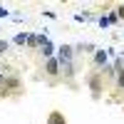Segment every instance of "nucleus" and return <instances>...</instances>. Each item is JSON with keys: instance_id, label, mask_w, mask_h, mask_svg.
Wrapping results in <instances>:
<instances>
[{"instance_id": "nucleus-1", "label": "nucleus", "mask_w": 124, "mask_h": 124, "mask_svg": "<svg viewBox=\"0 0 124 124\" xmlns=\"http://www.w3.org/2000/svg\"><path fill=\"white\" fill-rule=\"evenodd\" d=\"M3 75H5V89H8V99H20L25 94V85H23V77L15 67L5 65L3 67Z\"/></svg>"}, {"instance_id": "nucleus-2", "label": "nucleus", "mask_w": 124, "mask_h": 124, "mask_svg": "<svg viewBox=\"0 0 124 124\" xmlns=\"http://www.w3.org/2000/svg\"><path fill=\"white\" fill-rule=\"evenodd\" d=\"M85 82H87L89 94H92V99H94V102H99L102 97H104V92H107V82H104V77H102V70H89L87 77H85Z\"/></svg>"}, {"instance_id": "nucleus-3", "label": "nucleus", "mask_w": 124, "mask_h": 124, "mask_svg": "<svg viewBox=\"0 0 124 124\" xmlns=\"http://www.w3.org/2000/svg\"><path fill=\"white\" fill-rule=\"evenodd\" d=\"M42 70H45V82L50 87H57V85H62V70H60V60L57 57H50V60H45L42 62Z\"/></svg>"}, {"instance_id": "nucleus-4", "label": "nucleus", "mask_w": 124, "mask_h": 124, "mask_svg": "<svg viewBox=\"0 0 124 124\" xmlns=\"http://www.w3.org/2000/svg\"><path fill=\"white\" fill-rule=\"evenodd\" d=\"M55 57L60 62H75V47H72V45H60Z\"/></svg>"}, {"instance_id": "nucleus-5", "label": "nucleus", "mask_w": 124, "mask_h": 124, "mask_svg": "<svg viewBox=\"0 0 124 124\" xmlns=\"http://www.w3.org/2000/svg\"><path fill=\"white\" fill-rule=\"evenodd\" d=\"M109 55H107V50H97L94 55H92V70H102V67H107L109 65Z\"/></svg>"}, {"instance_id": "nucleus-6", "label": "nucleus", "mask_w": 124, "mask_h": 124, "mask_svg": "<svg viewBox=\"0 0 124 124\" xmlns=\"http://www.w3.org/2000/svg\"><path fill=\"white\" fill-rule=\"evenodd\" d=\"M27 50H30V52H40V37L35 35V32H27Z\"/></svg>"}, {"instance_id": "nucleus-7", "label": "nucleus", "mask_w": 124, "mask_h": 124, "mask_svg": "<svg viewBox=\"0 0 124 124\" xmlns=\"http://www.w3.org/2000/svg\"><path fill=\"white\" fill-rule=\"evenodd\" d=\"M47 124H67V117L65 114H62V112H50V114H47Z\"/></svg>"}, {"instance_id": "nucleus-8", "label": "nucleus", "mask_w": 124, "mask_h": 124, "mask_svg": "<svg viewBox=\"0 0 124 124\" xmlns=\"http://www.w3.org/2000/svg\"><path fill=\"white\" fill-rule=\"evenodd\" d=\"M0 99H8V89H5V75L0 70Z\"/></svg>"}, {"instance_id": "nucleus-9", "label": "nucleus", "mask_w": 124, "mask_h": 124, "mask_svg": "<svg viewBox=\"0 0 124 124\" xmlns=\"http://www.w3.org/2000/svg\"><path fill=\"white\" fill-rule=\"evenodd\" d=\"M13 42H15V45H27V32H17V35L13 37Z\"/></svg>"}, {"instance_id": "nucleus-10", "label": "nucleus", "mask_w": 124, "mask_h": 124, "mask_svg": "<svg viewBox=\"0 0 124 124\" xmlns=\"http://www.w3.org/2000/svg\"><path fill=\"white\" fill-rule=\"evenodd\" d=\"M10 52V42H8V40H0V57H5Z\"/></svg>"}, {"instance_id": "nucleus-11", "label": "nucleus", "mask_w": 124, "mask_h": 124, "mask_svg": "<svg viewBox=\"0 0 124 124\" xmlns=\"http://www.w3.org/2000/svg\"><path fill=\"white\" fill-rule=\"evenodd\" d=\"M114 10H117V17H124V5H122V3L114 5Z\"/></svg>"}, {"instance_id": "nucleus-12", "label": "nucleus", "mask_w": 124, "mask_h": 124, "mask_svg": "<svg viewBox=\"0 0 124 124\" xmlns=\"http://www.w3.org/2000/svg\"><path fill=\"white\" fill-rule=\"evenodd\" d=\"M3 15H8V10H5L3 5H0V17H3Z\"/></svg>"}, {"instance_id": "nucleus-13", "label": "nucleus", "mask_w": 124, "mask_h": 124, "mask_svg": "<svg viewBox=\"0 0 124 124\" xmlns=\"http://www.w3.org/2000/svg\"><path fill=\"white\" fill-rule=\"evenodd\" d=\"M122 109H124V104H122Z\"/></svg>"}]
</instances>
